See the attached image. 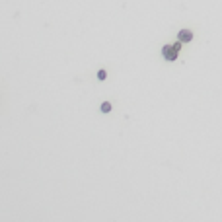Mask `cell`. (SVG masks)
<instances>
[{
	"mask_svg": "<svg viewBox=\"0 0 222 222\" xmlns=\"http://www.w3.org/2000/svg\"><path fill=\"white\" fill-rule=\"evenodd\" d=\"M193 39V33L191 31H187V29H181L179 31V41L181 43H187V41H191Z\"/></svg>",
	"mask_w": 222,
	"mask_h": 222,
	"instance_id": "2",
	"label": "cell"
},
{
	"mask_svg": "<svg viewBox=\"0 0 222 222\" xmlns=\"http://www.w3.org/2000/svg\"><path fill=\"white\" fill-rule=\"evenodd\" d=\"M162 53H164V58H166V61H175L179 49H175V47H172V45H166L164 49H162Z\"/></svg>",
	"mask_w": 222,
	"mask_h": 222,
	"instance_id": "1",
	"label": "cell"
},
{
	"mask_svg": "<svg viewBox=\"0 0 222 222\" xmlns=\"http://www.w3.org/2000/svg\"><path fill=\"white\" fill-rule=\"evenodd\" d=\"M98 78H99V80H105V78H107V72H105V70H99V72H98Z\"/></svg>",
	"mask_w": 222,
	"mask_h": 222,
	"instance_id": "4",
	"label": "cell"
},
{
	"mask_svg": "<svg viewBox=\"0 0 222 222\" xmlns=\"http://www.w3.org/2000/svg\"><path fill=\"white\" fill-rule=\"evenodd\" d=\"M101 111H103V113H109V111H111V103H101Z\"/></svg>",
	"mask_w": 222,
	"mask_h": 222,
	"instance_id": "3",
	"label": "cell"
}]
</instances>
